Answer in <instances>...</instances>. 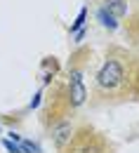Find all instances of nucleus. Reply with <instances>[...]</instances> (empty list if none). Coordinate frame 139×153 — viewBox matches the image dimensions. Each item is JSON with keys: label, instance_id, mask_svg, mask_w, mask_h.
<instances>
[{"label": "nucleus", "instance_id": "nucleus-5", "mask_svg": "<svg viewBox=\"0 0 139 153\" xmlns=\"http://www.w3.org/2000/svg\"><path fill=\"white\" fill-rule=\"evenodd\" d=\"M99 19L104 21L106 26H111V28L116 26V21H113V14H111V12H106V10H101V12H99Z\"/></svg>", "mask_w": 139, "mask_h": 153}, {"label": "nucleus", "instance_id": "nucleus-4", "mask_svg": "<svg viewBox=\"0 0 139 153\" xmlns=\"http://www.w3.org/2000/svg\"><path fill=\"white\" fill-rule=\"evenodd\" d=\"M106 5H109V12H113V14H125L127 12V5L123 2V0H106Z\"/></svg>", "mask_w": 139, "mask_h": 153}, {"label": "nucleus", "instance_id": "nucleus-1", "mask_svg": "<svg viewBox=\"0 0 139 153\" xmlns=\"http://www.w3.org/2000/svg\"><path fill=\"white\" fill-rule=\"evenodd\" d=\"M59 153H111V144L92 127H80Z\"/></svg>", "mask_w": 139, "mask_h": 153}, {"label": "nucleus", "instance_id": "nucleus-8", "mask_svg": "<svg viewBox=\"0 0 139 153\" xmlns=\"http://www.w3.org/2000/svg\"><path fill=\"white\" fill-rule=\"evenodd\" d=\"M5 149H7L10 153H24V151H21V146H14L12 141H5Z\"/></svg>", "mask_w": 139, "mask_h": 153}, {"label": "nucleus", "instance_id": "nucleus-3", "mask_svg": "<svg viewBox=\"0 0 139 153\" xmlns=\"http://www.w3.org/2000/svg\"><path fill=\"white\" fill-rule=\"evenodd\" d=\"M85 97H87V92H85V87H83V78H80V73L76 71V73H71V85H68V104H71V106H80V104L85 101Z\"/></svg>", "mask_w": 139, "mask_h": 153}, {"label": "nucleus", "instance_id": "nucleus-7", "mask_svg": "<svg viewBox=\"0 0 139 153\" xmlns=\"http://www.w3.org/2000/svg\"><path fill=\"white\" fill-rule=\"evenodd\" d=\"M85 14H87V10H80V14H78V19H76V24L71 26V31H78L80 26H83V21H85Z\"/></svg>", "mask_w": 139, "mask_h": 153}, {"label": "nucleus", "instance_id": "nucleus-2", "mask_svg": "<svg viewBox=\"0 0 139 153\" xmlns=\"http://www.w3.org/2000/svg\"><path fill=\"white\" fill-rule=\"evenodd\" d=\"M123 82H125V68H123V64L116 61V59H109L101 66V71L97 73V85L101 90L113 92V90H118Z\"/></svg>", "mask_w": 139, "mask_h": 153}, {"label": "nucleus", "instance_id": "nucleus-6", "mask_svg": "<svg viewBox=\"0 0 139 153\" xmlns=\"http://www.w3.org/2000/svg\"><path fill=\"white\" fill-rule=\"evenodd\" d=\"M21 151H26V153H40V149H38V144H31V141H21Z\"/></svg>", "mask_w": 139, "mask_h": 153}]
</instances>
